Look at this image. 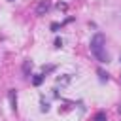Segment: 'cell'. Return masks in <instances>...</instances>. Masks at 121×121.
<instances>
[{"mask_svg": "<svg viewBox=\"0 0 121 121\" xmlns=\"http://www.w3.org/2000/svg\"><path fill=\"white\" fill-rule=\"evenodd\" d=\"M91 53L96 57V60L100 62H108L110 57L106 53V38L102 32H96L93 38H91Z\"/></svg>", "mask_w": 121, "mask_h": 121, "instance_id": "6da1fadb", "label": "cell"}, {"mask_svg": "<svg viewBox=\"0 0 121 121\" xmlns=\"http://www.w3.org/2000/svg\"><path fill=\"white\" fill-rule=\"evenodd\" d=\"M9 102H11V110L15 112L17 110V93H15V89H9Z\"/></svg>", "mask_w": 121, "mask_h": 121, "instance_id": "3957f363", "label": "cell"}, {"mask_svg": "<svg viewBox=\"0 0 121 121\" xmlns=\"http://www.w3.org/2000/svg\"><path fill=\"white\" fill-rule=\"evenodd\" d=\"M42 81H43V74H36L34 78H32V85H42Z\"/></svg>", "mask_w": 121, "mask_h": 121, "instance_id": "277c9868", "label": "cell"}, {"mask_svg": "<svg viewBox=\"0 0 121 121\" xmlns=\"http://www.w3.org/2000/svg\"><path fill=\"white\" fill-rule=\"evenodd\" d=\"M42 112H49V104L42 100Z\"/></svg>", "mask_w": 121, "mask_h": 121, "instance_id": "ba28073f", "label": "cell"}, {"mask_svg": "<svg viewBox=\"0 0 121 121\" xmlns=\"http://www.w3.org/2000/svg\"><path fill=\"white\" fill-rule=\"evenodd\" d=\"M119 113H121V108H119Z\"/></svg>", "mask_w": 121, "mask_h": 121, "instance_id": "30bf717a", "label": "cell"}, {"mask_svg": "<svg viewBox=\"0 0 121 121\" xmlns=\"http://www.w3.org/2000/svg\"><path fill=\"white\" fill-rule=\"evenodd\" d=\"M55 47H62V40H60V38L55 40Z\"/></svg>", "mask_w": 121, "mask_h": 121, "instance_id": "9c48e42d", "label": "cell"}, {"mask_svg": "<svg viewBox=\"0 0 121 121\" xmlns=\"http://www.w3.org/2000/svg\"><path fill=\"white\" fill-rule=\"evenodd\" d=\"M51 8V4H49V0H42L40 4H38V8H36V15H43L47 9Z\"/></svg>", "mask_w": 121, "mask_h": 121, "instance_id": "7a4b0ae2", "label": "cell"}, {"mask_svg": "<svg viewBox=\"0 0 121 121\" xmlns=\"http://www.w3.org/2000/svg\"><path fill=\"white\" fill-rule=\"evenodd\" d=\"M95 121H106V112H98L95 115Z\"/></svg>", "mask_w": 121, "mask_h": 121, "instance_id": "5b68a950", "label": "cell"}, {"mask_svg": "<svg viewBox=\"0 0 121 121\" xmlns=\"http://www.w3.org/2000/svg\"><path fill=\"white\" fill-rule=\"evenodd\" d=\"M98 76H100V81H108V74H106V72L98 70Z\"/></svg>", "mask_w": 121, "mask_h": 121, "instance_id": "52a82bcc", "label": "cell"}, {"mask_svg": "<svg viewBox=\"0 0 121 121\" xmlns=\"http://www.w3.org/2000/svg\"><path fill=\"white\" fill-rule=\"evenodd\" d=\"M32 66V62L30 60H25V64H23V70H25V74H28V68Z\"/></svg>", "mask_w": 121, "mask_h": 121, "instance_id": "8992f818", "label": "cell"}]
</instances>
